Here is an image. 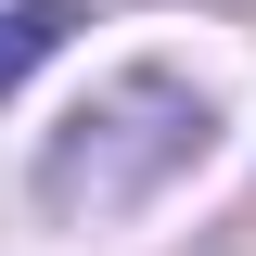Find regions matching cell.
Returning <instances> with one entry per match:
<instances>
[{"label": "cell", "mask_w": 256, "mask_h": 256, "mask_svg": "<svg viewBox=\"0 0 256 256\" xmlns=\"http://www.w3.org/2000/svg\"><path fill=\"white\" fill-rule=\"evenodd\" d=\"M64 26H77L64 0H13V13H0V102H13V90L38 77V64L64 52Z\"/></svg>", "instance_id": "6da1fadb"}]
</instances>
